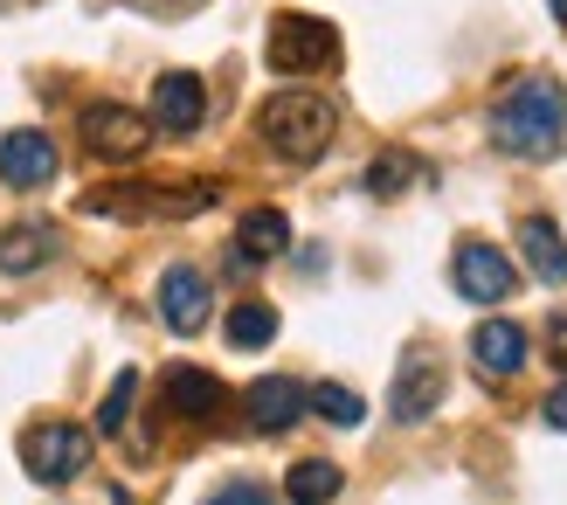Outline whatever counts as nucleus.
<instances>
[{"instance_id": "6", "label": "nucleus", "mask_w": 567, "mask_h": 505, "mask_svg": "<svg viewBox=\"0 0 567 505\" xmlns=\"http://www.w3.org/2000/svg\"><path fill=\"white\" fill-rule=\"evenodd\" d=\"M450 277H457V291H464L471 305H505V298H513V285H519L513 257H505V249H492V243H457Z\"/></svg>"}, {"instance_id": "17", "label": "nucleus", "mask_w": 567, "mask_h": 505, "mask_svg": "<svg viewBox=\"0 0 567 505\" xmlns=\"http://www.w3.org/2000/svg\"><path fill=\"white\" fill-rule=\"evenodd\" d=\"M339 492H347V478H339V464H326V457H298L291 478H284V498L291 505H332Z\"/></svg>"}, {"instance_id": "4", "label": "nucleus", "mask_w": 567, "mask_h": 505, "mask_svg": "<svg viewBox=\"0 0 567 505\" xmlns=\"http://www.w3.org/2000/svg\"><path fill=\"white\" fill-rule=\"evenodd\" d=\"M76 138L91 146L97 159H111V166H132V159H146V146H153V118H138L132 104H83L76 111Z\"/></svg>"}, {"instance_id": "25", "label": "nucleus", "mask_w": 567, "mask_h": 505, "mask_svg": "<svg viewBox=\"0 0 567 505\" xmlns=\"http://www.w3.org/2000/svg\"><path fill=\"white\" fill-rule=\"evenodd\" d=\"M554 21H560V28H567V0H554Z\"/></svg>"}, {"instance_id": "24", "label": "nucleus", "mask_w": 567, "mask_h": 505, "mask_svg": "<svg viewBox=\"0 0 567 505\" xmlns=\"http://www.w3.org/2000/svg\"><path fill=\"white\" fill-rule=\"evenodd\" d=\"M547 353H554V368H567V312H554L547 326Z\"/></svg>"}, {"instance_id": "15", "label": "nucleus", "mask_w": 567, "mask_h": 505, "mask_svg": "<svg viewBox=\"0 0 567 505\" xmlns=\"http://www.w3.org/2000/svg\"><path fill=\"white\" fill-rule=\"evenodd\" d=\"M519 257H526V270L540 277V285H567V236L554 229L547 215L519 221Z\"/></svg>"}, {"instance_id": "7", "label": "nucleus", "mask_w": 567, "mask_h": 505, "mask_svg": "<svg viewBox=\"0 0 567 505\" xmlns=\"http://www.w3.org/2000/svg\"><path fill=\"white\" fill-rule=\"evenodd\" d=\"M208 312H215V291H208V277L194 270V264H174V270L159 277V319H166V332L194 340V332L208 326Z\"/></svg>"}, {"instance_id": "12", "label": "nucleus", "mask_w": 567, "mask_h": 505, "mask_svg": "<svg viewBox=\"0 0 567 505\" xmlns=\"http://www.w3.org/2000/svg\"><path fill=\"white\" fill-rule=\"evenodd\" d=\"M63 236L49 229V221H14V229H0V270L8 277H28V270H49Z\"/></svg>"}, {"instance_id": "11", "label": "nucleus", "mask_w": 567, "mask_h": 505, "mask_svg": "<svg viewBox=\"0 0 567 505\" xmlns=\"http://www.w3.org/2000/svg\"><path fill=\"white\" fill-rule=\"evenodd\" d=\"M436 402H443V368H436V360H409V368L394 374L388 415H394V423H430Z\"/></svg>"}, {"instance_id": "20", "label": "nucleus", "mask_w": 567, "mask_h": 505, "mask_svg": "<svg viewBox=\"0 0 567 505\" xmlns=\"http://www.w3.org/2000/svg\"><path fill=\"white\" fill-rule=\"evenodd\" d=\"M422 174V166H415V153H402V146H388L374 166H367V194H374V202H394V194H402L409 181Z\"/></svg>"}, {"instance_id": "1", "label": "nucleus", "mask_w": 567, "mask_h": 505, "mask_svg": "<svg viewBox=\"0 0 567 505\" xmlns=\"http://www.w3.org/2000/svg\"><path fill=\"white\" fill-rule=\"evenodd\" d=\"M492 138L513 159H554L567 146V91L554 76H519L492 104Z\"/></svg>"}, {"instance_id": "19", "label": "nucleus", "mask_w": 567, "mask_h": 505, "mask_svg": "<svg viewBox=\"0 0 567 505\" xmlns=\"http://www.w3.org/2000/svg\"><path fill=\"white\" fill-rule=\"evenodd\" d=\"M277 340V312L264 298H243V305H229V347H243V353H257V347H270Z\"/></svg>"}, {"instance_id": "10", "label": "nucleus", "mask_w": 567, "mask_h": 505, "mask_svg": "<svg viewBox=\"0 0 567 505\" xmlns=\"http://www.w3.org/2000/svg\"><path fill=\"white\" fill-rule=\"evenodd\" d=\"M243 409H249V423H257L264 436H284V430L305 415V381H291V374H264V381H249Z\"/></svg>"}, {"instance_id": "26", "label": "nucleus", "mask_w": 567, "mask_h": 505, "mask_svg": "<svg viewBox=\"0 0 567 505\" xmlns=\"http://www.w3.org/2000/svg\"><path fill=\"white\" fill-rule=\"evenodd\" d=\"M153 8H194V0H153Z\"/></svg>"}, {"instance_id": "23", "label": "nucleus", "mask_w": 567, "mask_h": 505, "mask_svg": "<svg viewBox=\"0 0 567 505\" xmlns=\"http://www.w3.org/2000/svg\"><path fill=\"white\" fill-rule=\"evenodd\" d=\"M540 415H547V430H567V381L554 388V395L540 402Z\"/></svg>"}, {"instance_id": "18", "label": "nucleus", "mask_w": 567, "mask_h": 505, "mask_svg": "<svg viewBox=\"0 0 567 505\" xmlns=\"http://www.w3.org/2000/svg\"><path fill=\"white\" fill-rule=\"evenodd\" d=\"M305 409L319 415V423H332V430H360V423H367V402L353 395V388H339V381L305 388Z\"/></svg>"}, {"instance_id": "3", "label": "nucleus", "mask_w": 567, "mask_h": 505, "mask_svg": "<svg viewBox=\"0 0 567 505\" xmlns=\"http://www.w3.org/2000/svg\"><path fill=\"white\" fill-rule=\"evenodd\" d=\"M264 63L277 76H311V70H332L339 63V28L319 14H277L270 35H264Z\"/></svg>"}, {"instance_id": "21", "label": "nucleus", "mask_w": 567, "mask_h": 505, "mask_svg": "<svg viewBox=\"0 0 567 505\" xmlns=\"http://www.w3.org/2000/svg\"><path fill=\"white\" fill-rule=\"evenodd\" d=\"M132 395H138V368H125L118 381H111V395H104V409H97V430H104V436H125V415H132Z\"/></svg>"}, {"instance_id": "9", "label": "nucleus", "mask_w": 567, "mask_h": 505, "mask_svg": "<svg viewBox=\"0 0 567 505\" xmlns=\"http://www.w3.org/2000/svg\"><path fill=\"white\" fill-rule=\"evenodd\" d=\"M0 181L14 194H35L55 181V138L49 132H8L0 138Z\"/></svg>"}, {"instance_id": "13", "label": "nucleus", "mask_w": 567, "mask_h": 505, "mask_svg": "<svg viewBox=\"0 0 567 505\" xmlns=\"http://www.w3.org/2000/svg\"><path fill=\"white\" fill-rule=\"evenodd\" d=\"M471 360L485 368L492 381H505V374H519L526 368V332L513 326V319H485L471 332Z\"/></svg>"}, {"instance_id": "22", "label": "nucleus", "mask_w": 567, "mask_h": 505, "mask_svg": "<svg viewBox=\"0 0 567 505\" xmlns=\"http://www.w3.org/2000/svg\"><path fill=\"white\" fill-rule=\"evenodd\" d=\"M208 505H277V498H270V485H257V478H229V485L208 492Z\"/></svg>"}, {"instance_id": "8", "label": "nucleus", "mask_w": 567, "mask_h": 505, "mask_svg": "<svg viewBox=\"0 0 567 505\" xmlns=\"http://www.w3.org/2000/svg\"><path fill=\"white\" fill-rule=\"evenodd\" d=\"M202 118H208V83L194 76V70H166L153 83V125L174 132V138H187Z\"/></svg>"}, {"instance_id": "2", "label": "nucleus", "mask_w": 567, "mask_h": 505, "mask_svg": "<svg viewBox=\"0 0 567 505\" xmlns=\"http://www.w3.org/2000/svg\"><path fill=\"white\" fill-rule=\"evenodd\" d=\"M257 132H264V146H277L284 159H298V166H305V159H319V153L332 146L339 111H332L326 91H277V97L264 104Z\"/></svg>"}, {"instance_id": "16", "label": "nucleus", "mask_w": 567, "mask_h": 505, "mask_svg": "<svg viewBox=\"0 0 567 505\" xmlns=\"http://www.w3.org/2000/svg\"><path fill=\"white\" fill-rule=\"evenodd\" d=\"M166 402H174V415H215L221 381L208 368H166Z\"/></svg>"}, {"instance_id": "14", "label": "nucleus", "mask_w": 567, "mask_h": 505, "mask_svg": "<svg viewBox=\"0 0 567 505\" xmlns=\"http://www.w3.org/2000/svg\"><path fill=\"white\" fill-rule=\"evenodd\" d=\"M284 249H291V215L284 208H249L243 229H236V257L257 270V264H277Z\"/></svg>"}, {"instance_id": "5", "label": "nucleus", "mask_w": 567, "mask_h": 505, "mask_svg": "<svg viewBox=\"0 0 567 505\" xmlns=\"http://www.w3.org/2000/svg\"><path fill=\"white\" fill-rule=\"evenodd\" d=\"M21 464H28V478H42V485H70V478H83V464H91V430L83 423H35L21 436Z\"/></svg>"}]
</instances>
